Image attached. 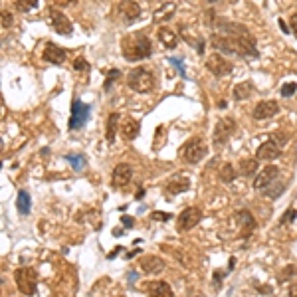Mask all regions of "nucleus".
Masks as SVG:
<instances>
[{"instance_id": "1", "label": "nucleus", "mask_w": 297, "mask_h": 297, "mask_svg": "<svg viewBox=\"0 0 297 297\" xmlns=\"http://www.w3.org/2000/svg\"><path fill=\"white\" fill-rule=\"evenodd\" d=\"M212 28L216 30L210 38L214 50L222 54H238L242 58H258L256 38L244 24L214 16Z\"/></svg>"}, {"instance_id": "2", "label": "nucleus", "mask_w": 297, "mask_h": 297, "mask_svg": "<svg viewBox=\"0 0 297 297\" xmlns=\"http://www.w3.org/2000/svg\"><path fill=\"white\" fill-rule=\"evenodd\" d=\"M121 52L127 62H141L153 54V44L143 32L127 34L121 42Z\"/></svg>"}, {"instance_id": "3", "label": "nucleus", "mask_w": 297, "mask_h": 297, "mask_svg": "<svg viewBox=\"0 0 297 297\" xmlns=\"http://www.w3.org/2000/svg\"><path fill=\"white\" fill-rule=\"evenodd\" d=\"M155 83H157V79H155L153 72L148 70V68H143V66L131 70L129 75H127V85H129V89H133V91H137V93H148V91L155 87Z\"/></svg>"}, {"instance_id": "4", "label": "nucleus", "mask_w": 297, "mask_h": 297, "mask_svg": "<svg viewBox=\"0 0 297 297\" xmlns=\"http://www.w3.org/2000/svg\"><path fill=\"white\" fill-rule=\"evenodd\" d=\"M14 281H16V287L22 295H28L32 297L36 291H38V273L34 268H20L14 272Z\"/></svg>"}, {"instance_id": "5", "label": "nucleus", "mask_w": 297, "mask_h": 297, "mask_svg": "<svg viewBox=\"0 0 297 297\" xmlns=\"http://www.w3.org/2000/svg\"><path fill=\"white\" fill-rule=\"evenodd\" d=\"M206 153H208V148H206V143L200 139V137H192V139H188L184 145H182V148H180V155H182V159L186 161V163H200L204 157H206Z\"/></svg>"}, {"instance_id": "6", "label": "nucleus", "mask_w": 297, "mask_h": 297, "mask_svg": "<svg viewBox=\"0 0 297 297\" xmlns=\"http://www.w3.org/2000/svg\"><path fill=\"white\" fill-rule=\"evenodd\" d=\"M234 131H236V121L230 119V117H222V119L216 123L214 133H212V143H214V147H224V145L230 141V137L234 135Z\"/></svg>"}, {"instance_id": "7", "label": "nucleus", "mask_w": 297, "mask_h": 297, "mask_svg": "<svg viewBox=\"0 0 297 297\" xmlns=\"http://www.w3.org/2000/svg\"><path fill=\"white\" fill-rule=\"evenodd\" d=\"M89 113H91V107L81 103L79 99H74L72 101V117H70V131H75V129H81L87 119H89Z\"/></svg>"}, {"instance_id": "8", "label": "nucleus", "mask_w": 297, "mask_h": 297, "mask_svg": "<svg viewBox=\"0 0 297 297\" xmlns=\"http://www.w3.org/2000/svg\"><path fill=\"white\" fill-rule=\"evenodd\" d=\"M50 26H52V30L60 36H72V32H74L72 20L56 8H50Z\"/></svg>"}, {"instance_id": "9", "label": "nucleus", "mask_w": 297, "mask_h": 297, "mask_svg": "<svg viewBox=\"0 0 297 297\" xmlns=\"http://www.w3.org/2000/svg\"><path fill=\"white\" fill-rule=\"evenodd\" d=\"M206 70H208L212 75H216V77H224V75H230V74H232L234 66H232V62H228L222 54H212L210 58H206Z\"/></svg>"}, {"instance_id": "10", "label": "nucleus", "mask_w": 297, "mask_h": 297, "mask_svg": "<svg viewBox=\"0 0 297 297\" xmlns=\"http://www.w3.org/2000/svg\"><path fill=\"white\" fill-rule=\"evenodd\" d=\"M202 220V210L196 208V206H188L180 212L178 216V230L186 232V230H192L194 226H198V222Z\"/></svg>"}, {"instance_id": "11", "label": "nucleus", "mask_w": 297, "mask_h": 297, "mask_svg": "<svg viewBox=\"0 0 297 297\" xmlns=\"http://www.w3.org/2000/svg\"><path fill=\"white\" fill-rule=\"evenodd\" d=\"M117 10H119V18H121V22L123 24H133L139 16H141V6L135 2V0H119V6H117Z\"/></svg>"}, {"instance_id": "12", "label": "nucleus", "mask_w": 297, "mask_h": 297, "mask_svg": "<svg viewBox=\"0 0 297 297\" xmlns=\"http://www.w3.org/2000/svg\"><path fill=\"white\" fill-rule=\"evenodd\" d=\"M277 176H279V169L275 165H268V167L262 169V173H258V176L254 180V188L256 190H266L277 180Z\"/></svg>"}, {"instance_id": "13", "label": "nucleus", "mask_w": 297, "mask_h": 297, "mask_svg": "<svg viewBox=\"0 0 297 297\" xmlns=\"http://www.w3.org/2000/svg\"><path fill=\"white\" fill-rule=\"evenodd\" d=\"M180 34H182L184 42H188L194 50H198V54H204V40L194 24H186V26L180 24Z\"/></svg>"}, {"instance_id": "14", "label": "nucleus", "mask_w": 297, "mask_h": 297, "mask_svg": "<svg viewBox=\"0 0 297 297\" xmlns=\"http://www.w3.org/2000/svg\"><path fill=\"white\" fill-rule=\"evenodd\" d=\"M234 220H236V224H238V228H240V236L242 238H248L254 230H256V218L252 216V212H248V210H238L236 214H234Z\"/></svg>"}, {"instance_id": "15", "label": "nucleus", "mask_w": 297, "mask_h": 297, "mask_svg": "<svg viewBox=\"0 0 297 297\" xmlns=\"http://www.w3.org/2000/svg\"><path fill=\"white\" fill-rule=\"evenodd\" d=\"M131 178H133V167L129 163H119L111 173V184L115 188L127 186L131 182Z\"/></svg>"}, {"instance_id": "16", "label": "nucleus", "mask_w": 297, "mask_h": 297, "mask_svg": "<svg viewBox=\"0 0 297 297\" xmlns=\"http://www.w3.org/2000/svg\"><path fill=\"white\" fill-rule=\"evenodd\" d=\"M279 113V103L273 101V99H266V101H260L254 107V119L264 121V119H272Z\"/></svg>"}, {"instance_id": "17", "label": "nucleus", "mask_w": 297, "mask_h": 297, "mask_svg": "<svg viewBox=\"0 0 297 297\" xmlns=\"http://www.w3.org/2000/svg\"><path fill=\"white\" fill-rule=\"evenodd\" d=\"M42 58H44L46 62H50V64H54V66H62V64L66 62L68 54H66V50H64V48L56 46L54 42H48V44H46V48H44Z\"/></svg>"}, {"instance_id": "18", "label": "nucleus", "mask_w": 297, "mask_h": 297, "mask_svg": "<svg viewBox=\"0 0 297 297\" xmlns=\"http://www.w3.org/2000/svg\"><path fill=\"white\" fill-rule=\"evenodd\" d=\"M145 291L148 293V297H174L173 287L167 281H163V279L145 283Z\"/></svg>"}, {"instance_id": "19", "label": "nucleus", "mask_w": 297, "mask_h": 297, "mask_svg": "<svg viewBox=\"0 0 297 297\" xmlns=\"http://www.w3.org/2000/svg\"><path fill=\"white\" fill-rule=\"evenodd\" d=\"M281 155V147H277L275 143H272L270 139L266 143H262L256 151V159L258 161H273Z\"/></svg>"}, {"instance_id": "20", "label": "nucleus", "mask_w": 297, "mask_h": 297, "mask_svg": "<svg viewBox=\"0 0 297 297\" xmlns=\"http://www.w3.org/2000/svg\"><path fill=\"white\" fill-rule=\"evenodd\" d=\"M188 188H190V178L180 173V174H174V176L167 182L165 192H167V194H180V192H186Z\"/></svg>"}, {"instance_id": "21", "label": "nucleus", "mask_w": 297, "mask_h": 297, "mask_svg": "<svg viewBox=\"0 0 297 297\" xmlns=\"http://www.w3.org/2000/svg\"><path fill=\"white\" fill-rule=\"evenodd\" d=\"M139 264H141V270L148 275L159 273L165 270V260H161L159 256H145L143 260H139Z\"/></svg>"}, {"instance_id": "22", "label": "nucleus", "mask_w": 297, "mask_h": 297, "mask_svg": "<svg viewBox=\"0 0 297 297\" xmlns=\"http://www.w3.org/2000/svg\"><path fill=\"white\" fill-rule=\"evenodd\" d=\"M176 14V4L174 2H163L161 6L155 8L153 12V20L155 22H167Z\"/></svg>"}, {"instance_id": "23", "label": "nucleus", "mask_w": 297, "mask_h": 297, "mask_svg": "<svg viewBox=\"0 0 297 297\" xmlns=\"http://www.w3.org/2000/svg\"><path fill=\"white\" fill-rule=\"evenodd\" d=\"M157 36H159V42H161L167 50H174V48L178 46V38H176V34H174L171 28H167V26H161V28H159V32H157Z\"/></svg>"}, {"instance_id": "24", "label": "nucleus", "mask_w": 297, "mask_h": 297, "mask_svg": "<svg viewBox=\"0 0 297 297\" xmlns=\"http://www.w3.org/2000/svg\"><path fill=\"white\" fill-rule=\"evenodd\" d=\"M139 131H141V125H139V121H135V119H131V117H125V119L121 121V135H123L127 141H133V139H137Z\"/></svg>"}, {"instance_id": "25", "label": "nucleus", "mask_w": 297, "mask_h": 297, "mask_svg": "<svg viewBox=\"0 0 297 297\" xmlns=\"http://www.w3.org/2000/svg\"><path fill=\"white\" fill-rule=\"evenodd\" d=\"M252 93H254V85L250 81H242V83L234 85V91H232L236 101H246V99L250 97Z\"/></svg>"}, {"instance_id": "26", "label": "nucleus", "mask_w": 297, "mask_h": 297, "mask_svg": "<svg viewBox=\"0 0 297 297\" xmlns=\"http://www.w3.org/2000/svg\"><path fill=\"white\" fill-rule=\"evenodd\" d=\"M16 206H18V212L20 214H30L32 210V200H30V194L26 190H20L18 192V198H16Z\"/></svg>"}, {"instance_id": "27", "label": "nucleus", "mask_w": 297, "mask_h": 297, "mask_svg": "<svg viewBox=\"0 0 297 297\" xmlns=\"http://www.w3.org/2000/svg\"><path fill=\"white\" fill-rule=\"evenodd\" d=\"M119 119H121L119 113H111V115L107 117V141H109V143H113V141H115V135L119 133Z\"/></svg>"}, {"instance_id": "28", "label": "nucleus", "mask_w": 297, "mask_h": 297, "mask_svg": "<svg viewBox=\"0 0 297 297\" xmlns=\"http://www.w3.org/2000/svg\"><path fill=\"white\" fill-rule=\"evenodd\" d=\"M258 171V159H244L240 163V174L242 176H252Z\"/></svg>"}, {"instance_id": "29", "label": "nucleus", "mask_w": 297, "mask_h": 297, "mask_svg": "<svg viewBox=\"0 0 297 297\" xmlns=\"http://www.w3.org/2000/svg\"><path fill=\"white\" fill-rule=\"evenodd\" d=\"M270 141L275 143L277 147H283L289 141V133H285V131H273V133H270Z\"/></svg>"}, {"instance_id": "30", "label": "nucleus", "mask_w": 297, "mask_h": 297, "mask_svg": "<svg viewBox=\"0 0 297 297\" xmlns=\"http://www.w3.org/2000/svg\"><path fill=\"white\" fill-rule=\"evenodd\" d=\"M234 178H236V171H234V167H232L230 163L222 165V169H220V180H224V182H232Z\"/></svg>"}, {"instance_id": "31", "label": "nucleus", "mask_w": 297, "mask_h": 297, "mask_svg": "<svg viewBox=\"0 0 297 297\" xmlns=\"http://www.w3.org/2000/svg\"><path fill=\"white\" fill-rule=\"evenodd\" d=\"M119 77H121V72H119V70H115V68H113V70H109V72H105V83H103V89H105V91H109V89L113 87V81H115V79H119Z\"/></svg>"}, {"instance_id": "32", "label": "nucleus", "mask_w": 297, "mask_h": 297, "mask_svg": "<svg viewBox=\"0 0 297 297\" xmlns=\"http://www.w3.org/2000/svg\"><path fill=\"white\" fill-rule=\"evenodd\" d=\"M16 10L18 12H30L38 6V0H16Z\"/></svg>"}, {"instance_id": "33", "label": "nucleus", "mask_w": 297, "mask_h": 297, "mask_svg": "<svg viewBox=\"0 0 297 297\" xmlns=\"http://www.w3.org/2000/svg\"><path fill=\"white\" fill-rule=\"evenodd\" d=\"M66 159L72 163L74 171H81L85 167V157L83 155H66Z\"/></svg>"}, {"instance_id": "34", "label": "nucleus", "mask_w": 297, "mask_h": 297, "mask_svg": "<svg viewBox=\"0 0 297 297\" xmlns=\"http://www.w3.org/2000/svg\"><path fill=\"white\" fill-rule=\"evenodd\" d=\"M283 190H285V184H283V182H281V184H279V186H277V180H275V182H273V184H272V186H270V188H266V190H264V192H266V194H268V196H270V198H272V200H273V198H277V196H279V194H281V192H283Z\"/></svg>"}, {"instance_id": "35", "label": "nucleus", "mask_w": 297, "mask_h": 297, "mask_svg": "<svg viewBox=\"0 0 297 297\" xmlns=\"http://www.w3.org/2000/svg\"><path fill=\"white\" fill-rule=\"evenodd\" d=\"M295 218H297V210H295V208H287V210H285V214H283V216H281V220H279V226L291 224Z\"/></svg>"}, {"instance_id": "36", "label": "nucleus", "mask_w": 297, "mask_h": 297, "mask_svg": "<svg viewBox=\"0 0 297 297\" xmlns=\"http://www.w3.org/2000/svg\"><path fill=\"white\" fill-rule=\"evenodd\" d=\"M295 91H297V83L295 81H289V83L281 85V97H291Z\"/></svg>"}, {"instance_id": "37", "label": "nucleus", "mask_w": 297, "mask_h": 297, "mask_svg": "<svg viewBox=\"0 0 297 297\" xmlns=\"http://www.w3.org/2000/svg\"><path fill=\"white\" fill-rule=\"evenodd\" d=\"M74 70H77V72H87L89 70V64H87V60L85 58H75V62H74Z\"/></svg>"}, {"instance_id": "38", "label": "nucleus", "mask_w": 297, "mask_h": 297, "mask_svg": "<svg viewBox=\"0 0 297 297\" xmlns=\"http://www.w3.org/2000/svg\"><path fill=\"white\" fill-rule=\"evenodd\" d=\"M14 24V16L8 10H2V28H10Z\"/></svg>"}, {"instance_id": "39", "label": "nucleus", "mask_w": 297, "mask_h": 297, "mask_svg": "<svg viewBox=\"0 0 297 297\" xmlns=\"http://www.w3.org/2000/svg\"><path fill=\"white\" fill-rule=\"evenodd\" d=\"M289 24H291V32H293V38H297V14H291V18H289Z\"/></svg>"}, {"instance_id": "40", "label": "nucleus", "mask_w": 297, "mask_h": 297, "mask_svg": "<svg viewBox=\"0 0 297 297\" xmlns=\"http://www.w3.org/2000/svg\"><path fill=\"white\" fill-rule=\"evenodd\" d=\"M153 220H163V222H167V220H171V214H165V212H153Z\"/></svg>"}, {"instance_id": "41", "label": "nucleus", "mask_w": 297, "mask_h": 297, "mask_svg": "<svg viewBox=\"0 0 297 297\" xmlns=\"http://www.w3.org/2000/svg\"><path fill=\"white\" fill-rule=\"evenodd\" d=\"M54 4L56 6H72V4H75V0H54Z\"/></svg>"}, {"instance_id": "42", "label": "nucleus", "mask_w": 297, "mask_h": 297, "mask_svg": "<svg viewBox=\"0 0 297 297\" xmlns=\"http://www.w3.org/2000/svg\"><path fill=\"white\" fill-rule=\"evenodd\" d=\"M291 272H295V266H287V268L283 270V275H281V279H283V281H285V279H289V277H291V275H289Z\"/></svg>"}, {"instance_id": "43", "label": "nucleus", "mask_w": 297, "mask_h": 297, "mask_svg": "<svg viewBox=\"0 0 297 297\" xmlns=\"http://www.w3.org/2000/svg\"><path fill=\"white\" fill-rule=\"evenodd\" d=\"M161 139H163V125L157 129V143H155V148L159 151V147H161Z\"/></svg>"}, {"instance_id": "44", "label": "nucleus", "mask_w": 297, "mask_h": 297, "mask_svg": "<svg viewBox=\"0 0 297 297\" xmlns=\"http://www.w3.org/2000/svg\"><path fill=\"white\" fill-rule=\"evenodd\" d=\"M121 250H123V248H121V246H117V248H115L113 252H109V254H107V260H113V258H115V256H117V254H119Z\"/></svg>"}, {"instance_id": "45", "label": "nucleus", "mask_w": 297, "mask_h": 297, "mask_svg": "<svg viewBox=\"0 0 297 297\" xmlns=\"http://www.w3.org/2000/svg\"><path fill=\"white\" fill-rule=\"evenodd\" d=\"M222 277H224V275H222V272H220V270H218V272H214V283H216V285H220Z\"/></svg>"}, {"instance_id": "46", "label": "nucleus", "mask_w": 297, "mask_h": 297, "mask_svg": "<svg viewBox=\"0 0 297 297\" xmlns=\"http://www.w3.org/2000/svg\"><path fill=\"white\" fill-rule=\"evenodd\" d=\"M121 222H123L127 228H131V226H133V218H129V216H123V218H121Z\"/></svg>"}, {"instance_id": "47", "label": "nucleus", "mask_w": 297, "mask_h": 297, "mask_svg": "<svg viewBox=\"0 0 297 297\" xmlns=\"http://www.w3.org/2000/svg\"><path fill=\"white\" fill-rule=\"evenodd\" d=\"M279 26H281V30H283V32H285V34H287V32H289V28H287V26H285V22H283V20H279Z\"/></svg>"}, {"instance_id": "48", "label": "nucleus", "mask_w": 297, "mask_h": 297, "mask_svg": "<svg viewBox=\"0 0 297 297\" xmlns=\"http://www.w3.org/2000/svg\"><path fill=\"white\" fill-rule=\"evenodd\" d=\"M113 236H123V230H113Z\"/></svg>"}, {"instance_id": "49", "label": "nucleus", "mask_w": 297, "mask_h": 297, "mask_svg": "<svg viewBox=\"0 0 297 297\" xmlns=\"http://www.w3.org/2000/svg\"><path fill=\"white\" fill-rule=\"evenodd\" d=\"M289 297H297V293H289Z\"/></svg>"}, {"instance_id": "50", "label": "nucleus", "mask_w": 297, "mask_h": 297, "mask_svg": "<svg viewBox=\"0 0 297 297\" xmlns=\"http://www.w3.org/2000/svg\"><path fill=\"white\" fill-rule=\"evenodd\" d=\"M208 2H212V0H208Z\"/></svg>"}]
</instances>
